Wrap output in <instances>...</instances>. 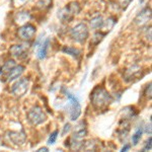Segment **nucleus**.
Segmentation results:
<instances>
[{"mask_svg": "<svg viewBox=\"0 0 152 152\" xmlns=\"http://www.w3.org/2000/svg\"><path fill=\"white\" fill-rule=\"evenodd\" d=\"M6 137L9 139V141H11L14 145H23L26 140V134L23 131H9L6 133Z\"/></svg>", "mask_w": 152, "mask_h": 152, "instance_id": "7", "label": "nucleus"}, {"mask_svg": "<svg viewBox=\"0 0 152 152\" xmlns=\"http://www.w3.org/2000/svg\"><path fill=\"white\" fill-rule=\"evenodd\" d=\"M63 52L66 54H69V55L73 56L75 58H78L80 56V51L73 47H64L63 48Z\"/></svg>", "mask_w": 152, "mask_h": 152, "instance_id": "16", "label": "nucleus"}, {"mask_svg": "<svg viewBox=\"0 0 152 152\" xmlns=\"http://www.w3.org/2000/svg\"><path fill=\"white\" fill-rule=\"evenodd\" d=\"M130 147H131V145H130V144H126V145H125L123 148H122V151H127V150H129L130 149Z\"/></svg>", "mask_w": 152, "mask_h": 152, "instance_id": "24", "label": "nucleus"}, {"mask_svg": "<svg viewBox=\"0 0 152 152\" xmlns=\"http://www.w3.org/2000/svg\"><path fill=\"white\" fill-rule=\"evenodd\" d=\"M36 28L33 24L26 23L21 26L18 31V36L23 41H31L36 35Z\"/></svg>", "mask_w": 152, "mask_h": 152, "instance_id": "6", "label": "nucleus"}, {"mask_svg": "<svg viewBox=\"0 0 152 152\" xmlns=\"http://www.w3.org/2000/svg\"><path fill=\"white\" fill-rule=\"evenodd\" d=\"M24 71V66L23 65H15L7 71V81H12L14 79H18V77H20L21 74Z\"/></svg>", "mask_w": 152, "mask_h": 152, "instance_id": "11", "label": "nucleus"}, {"mask_svg": "<svg viewBox=\"0 0 152 152\" xmlns=\"http://www.w3.org/2000/svg\"><path fill=\"white\" fill-rule=\"evenodd\" d=\"M90 102L95 110H104L112 102V96L104 87H95L90 94Z\"/></svg>", "mask_w": 152, "mask_h": 152, "instance_id": "1", "label": "nucleus"}, {"mask_svg": "<svg viewBox=\"0 0 152 152\" xmlns=\"http://www.w3.org/2000/svg\"><path fill=\"white\" fill-rule=\"evenodd\" d=\"M29 81L28 78H20L11 86V92L14 96L21 97L28 92Z\"/></svg>", "mask_w": 152, "mask_h": 152, "instance_id": "5", "label": "nucleus"}, {"mask_svg": "<svg viewBox=\"0 0 152 152\" xmlns=\"http://www.w3.org/2000/svg\"><path fill=\"white\" fill-rule=\"evenodd\" d=\"M142 134H143V127H140V128L137 129V131L135 132L134 135L132 136V142H133L134 145H137L138 142L140 141Z\"/></svg>", "mask_w": 152, "mask_h": 152, "instance_id": "17", "label": "nucleus"}, {"mask_svg": "<svg viewBox=\"0 0 152 152\" xmlns=\"http://www.w3.org/2000/svg\"><path fill=\"white\" fill-rule=\"evenodd\" d=\"M141 72V68L139 66H132L128 68L125 72V79L127 81H132L134 78L139 77V74Z\"/></svg>", "mask_w": 152, "mask_h": 152, "instance_id": "12", "label": "nucleus"}, {"mask_svg": "<svg viewBox=\"0 0 152 152\" xmlns=\"http://www.w3.org/2000/svg\"><path fill=\"white\" fill-rule=\"evenodd\" d=\"M58 134H59V132L56 130V131H54L53 133L50 135V137H49V139H48L49 145H53V144H55V142L58 138Z\"/></svg>", "mask_w": 152, "mask_h": 152, "instance_id": "18", "label": "nucleus"}, {"mask_svg": "<svg viewBox=\"0 0 152 152\" xmlns=\"http://www.w3.org/2000/svg\"><path fill=\"white\" fill-rule=\"evenodd\" d=\"M150 19H151V9L146 7L141 12H139V14L136 16L135 23L139 26H147V23L150 21Z\"/></svg>", "mask_w": 152, "mask_h": 152, "instance_id": "8", "label": "nucleus"}, {"mask_svg": "<svg viewBox=\"0 0 152 152\" xmlns=\"http://www.w3.org/2000/svg\"><path fill=\"white\" fill-rule=\"evenodd\" d=\"M104 35H105V34H102V33L95 34V35L94 36V38H92V42H94V44L99 43V42L102 40V38L104 37Z\"/></svg>", "mask_w": 152, "mask_h": 152, "instance_id": "20", "label": "nucleus"}, {"mask_svg": "<svg viewBox=\"0 0 152 152\" xmlns=\"http://www.w3.org/2000/svg\"><path fill=\"white\" fill-rule=\"evenodd\" d=\"M28 0H12V5L14 7H20L23 6L26 3H28Z\"/></svg>", "mask_w": 152, "mask_h": 152, "instance_id": "19", "label": "nucleus"}, {"mask_svg": "<svg viewBox=\"0 0 152 152\" xmlns=\"http://www.w3.org/2000/svg\"><path fill=\"white\" fill-rule=\"evenodd\" d=\"M28 120L31 125H41L45 123L47 120V116L40 107H34L28 113Z\"/></svg>", "mask_w": 152, "mask_h": 152, "instance_id": "4", "label": "nucleus"}, {"mask_svg": "<svg viewBox=\"0 0 152 152\" xmlns=\"http://www.w3.org/2000/svg\"><path fill=\"white\" fill-rule=\"evenodd\" d=\"M129 3H130V0H120V4H121L122 8H124V9L127 8Z\"/></svg>", "mask_w": 152, "mask_h": 152, "instance_id": "21", "label": "nucleus"}, {"mask_svg": "<svg viewBox=\"0 0 152 152\" xmlns=\"http://www.w3.org/2000/svg\"><path fill=\"white\" fill-rule=\"evenodd\" d=\"M70 129H71V126H70V125L69 124H66L65 125V127H64V131H63V136H64V135L66 134V132H67V133H68V132H69L70 131Z\"/></svg>", "mask_w": 152, "mask_h": 152, "instance_id": "23", "label": "nucleus"}, {"mask_svg": "<svg viewBox=\"0 0 152 152\" xmlns=\"http://www.w3.org/2000/svg\"><path fill=\"white\" fill-rule=\"evenodd\" d=\"M29 18H31V15L28 11H19L14 16V23L19 26H23L29 20Z\"/></svg>", "mask_w": 152, "mask_h": 152, "instance_id": "13", "label": "nucleus"}, {"mask_svg": "<svg viewBox=\"0 0 152 152\" xmlns=\"http://www.w3.org/2000/svg\"><path fill=\"white\" fill-rule=\"evenodd\" d=\"M49 149L47 148V147H43V148H41V149H39L38 151H48Z\"/></svg>", "mask_w": 152, "mask_h": 152, "instance_id": "25", "label": "nucleus"}, {"mask_svg": "<svg viewBox=\"0 0 152 152\" xmlns=\"http://www.w3.org/2000/svg\"><path fill=\"white\" fill-rule=\"evenodd\" d=\"M58 16H59V18L63 21H70L71 19L73 18L74 14L71 12V10L68 8L67 5H66L64 8H62L60 11L58 12Z\"/></svg>", "mask_w": 152, "mask_h": 152, "instance_id": "14", "label": "nucleus"}, {"mask_svg": "<svg viewBox=\"0 0 152 152\" xmlns=\"http://www.w3.org/2000/svg\"><path fill=\"white\" fill-rule=\"evenodd\" d=\"M9 53L18 59H23L28 55V48L24 45H13L9 49Z\"/></svg>", "mask_w": 152, "mask_h": 152, "instance_id": "10", "label": "nucleus"}, {"mask_svg": "<svg viewBox=\"0 0 152 152\" xmlns=\"http://www.w3.org/2000/svg\"><path fill=\"white\" fill-rule=\"evenodd\" d=\"M71 38L77 43H84L88 38V28L85 23H78L70 31Z\"/></svg>", "mask_w": 152, "mask_h": 152, "instance_id": "3", "label": "nucleus"}, {"mask_svg": "<svg viewBox=\"0 0 152 152\" xmlns=\"http://www.w3.org/2000/svg\"><path fill=\"white\" fill-rule=\"evenodd\" d=\"M0 143H1V137H0Z\"/></svg>", "mask_w": 152, "mask_h": 152, "instance_id": "26", "label": "nucleus"}, {"mask_svg": "<svg viewBox=\"0 0 152 152\" xmlns=\"http://www.w3.org/2000/svg\"><path fill=\"white\" fill-rule=\"evenodd\" d=\"M49 45H50V40H49V39H46V40H44V41L37 42V47H38L37 57L40 59V60H43V59L46 58L47 53H48Z\"/></svg>", "mask_w": 152, "mask_h": 152, "instance_id": "9", "label": "nucleus"}, {"mask_svg": "<svg viewBox=\"0 0 152 152\" xmlns=\"http://www.w3.org/2000/svg\"><path fill=\"white\" fill-rule=\"evenodd\" d=\"M66 96L68 97V102L66 104V111L68 113V116L71 121H76L81 115V105L79 104V100L75 95L70 92L66 91Z\"/></svg>", "mask_w": 152, "mask_h": 152, "instance_id": "2", "label": "nucleus"}, {"mask_svg": "<svg viewBox=\"0 0 152 152\" xmlns=\"http://www.w3.org/2000/svg\"><path fill=\"white\" fill-rule=\"evenodd\" d=\"M104 18H102V15H95L89 21V26L91 28L94 29H97V28H102V24H104Z\"/></svg>", "mask_w": 152, "mask_h": 152, "instance_id": "15", "label": "nucleus"}, {"mask_svg": "<svg viewBox=\"0 0 152 152\" xmlns=\"http://www.w3.org/2000/svg\"><path fill=\"white\" fill-rule=\"evenodd\" d=\"M147 150H151V137H149L145 147L143 148V151H147Z\"/></svg>", "mask_w": 152, "mask_h": 152, "instance_id": "22", "label": "nucleus"}]
</instances>
